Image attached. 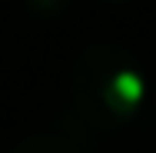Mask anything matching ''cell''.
<instances>
[{
	"label": "cell",
	"mask_w": 156,
	"mask_h": 153,
	"mask_svg": "<svg viewBox=\"0 0 156 153\" xmlns=\"http://www.w3.org/2000/svg\"><path fill=\"white\" fill-rule=\"evenodd\" d=\"M146 80L136 57L120 43H90L70 67V100L80 126L120 130L143 107Z\"/></svg>",
	"instance_id": "obj_1"
},
{
	"label": "cell",
	"mask_w": 156,
	"mask_h": 153,
	"mask_svg": "<svg viewBox=\"0 0 156 153\" xmlns=\"http://www.w3.org/2000/svg\"><path fill=\"white\" fill-rule=\"evenodd\" d=\"M10 153H83V147L66 133H30Z\"/></svg>",
	"instance_id": "obj_2"
},
{
	"label": "cell",
	"mask_w": 156,
	"mask_h": 153,
	"mask_svg": "<svg viewBox=\"0 0 156 153\" xmlns=\"http://www.w3.org/2000/svg\"><path fill=\"white\" fill-rule=\"evenodd\" d=\"M27 3V10L37 13V17H57L60 10L70 7V0H23Z\"/></svg>",
	"instance_id": "obj_3"
},
{
	"label": "cell",
	"mask_w": 156,
	"mask_h": 153,
	"mask_svg": "<svg viewBox=\"0 0 156 153\" xmlns=\"http://www.w3.org/2000/svg\"><path fill=\"white\" fill-rule=\"evenodd\" d=\"M100 3H129V0H100Z\"/></svg>",
	"instance_id": "obj_4"
}]
</instances>
